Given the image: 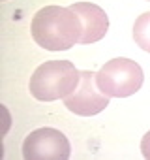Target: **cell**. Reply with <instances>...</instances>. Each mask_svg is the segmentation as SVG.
Instances as JSON below:
<instances>
[{
	"instance_id": "cell-1",
	"label": "cell",
	"mask_w": 150,
	"mask_h": 160,
	"mask_svg": "<svg viewBox=\"0 0 150 160\" xmlns=\"http://www.w3.org/2000/svg\"><path fill=\"white\" fill-rule=\"evenodd\" d=\"M30 30L40 47L47 51H66L81 42L83 25L79 15L69 8L45 6L34 15Z\"/></svg>"
},
{
	"instance_id": "cell-2",
	"label": "cell",
	"mask_w": 150,
	"mask_h": 160,
	"mask_svg": "<svg viewBox=\"0 0 150 160\" xmlns=\"http://www.w3.org/2000/svg\"><path fill=\"white\" fill-rule=\"evenodd\" d=\"M79 81L81 72L69 60H47L34 70L28 91L40 102H54L73 92Z\"/></svg>"
},
{
	"instance_id": "cell-3",
	"label": "cell",
	"mask_w": 150,
	"mask_h": 160,
	"mask_svg": "<svg viewBox=\"0 0 150 160\" xmlns=\"http://www.w3.org/2000/svg\"><path fill=\"white\" fill-rule=\"evenodd\" d=\"M144 81L143 68L131 58H113L96 73V83L101 92L111 98H126L135 94Z\"/></svg>"
},
{
	"instance_id": "cell-4",
	"label": "cell",
	"mask_w": 150,
	"mask_h": 160,
	"mask_svg": "<svg viewBox=\"0 0 150 160\" xmlns=\"http://www.w3.org/2000/svg\"><path fill=\"white\" fill-rule=\"evenodd\" d=\"M71 152L68 138L56 128H38L23 141L26 160H68Z\"/></svg>"
},
{
	"instance_id": "cell-5",
	"label": "cell",
	"mask_w": 150,
	"mask_h": 160,
	"mask_svg": "<svg viewBox=\"0 0 150 160\" xmlns=\"http://www.w3.org/2000/svg\"><path fill=\"white\" fill-rule=\"evenodd\" d=\"M109 98L105 92L100 91L98 83H96V73L94 72H81V81L73 92H69L64 100V106L81 117H92L101 113L107 106H109Z\"/></svg>"
},
{
	"instance_id": "cell-6",
	"label": "cell",
	"mask_w": 150,
	"mask_h": 160,
	"mask_svg": "<svg viewBox=\"0 0 150 160\" xmlns=\"http://www.w3.org/2000/svg\"><path fill=\"white\" fill-rule=\"evenodd\" d=\"M69 10L79 15L81 25H83V34H81L79 43H94L107 34L109 17L100 6L92 2H75L69 6Z\"/></svg>"
},
{
	"instance_id": "cell-7",
	"label": "cell",
	"mask_w": 150,
	"mask_h": 160,
	"mask_svg": "<svg viewBox=\"0 0 150 160\" xmlns=\"http://www.w3.org/2000/svg\"><path fill=\"white\" fill-rule=\"evenodd\" d=\"M133 40L135 43L150 53V12H144L143 15H139L135 19V25H133Z\"/></svg>"
},
{
	"instance_id": "cell-8",
	"label": "cell",
	"mask_w": 150,
	"mask_h": 160,
	"mask_svg": "<svg viewBox=\"0 0 150 160\" xmlns=\"http://www.w3.org/2000/svg\"><path fill=\"white\" fill-rule=\"evenodd\" d=\"M141 152H143V156L146 158V160H150V130L143 136V139H141Z\"/></svg>"
}]
</instances>
